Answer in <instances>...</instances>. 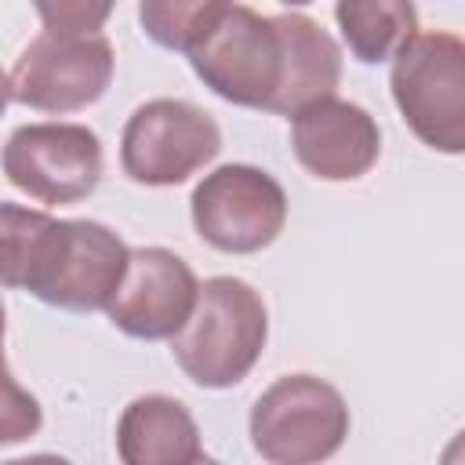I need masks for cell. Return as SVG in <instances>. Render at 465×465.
<instances>
[{
  "label": "cell",
  "instance_id": "obj_17",
  "mask_svg": "<svg viewBox=\"0 0 465 465\" xmlns=\"http://www.w3.org/2000/svg\"><path fill=\"white\" fill-rule=\"evenodd\" d=\"M440 461H443V465H465V429H461V432L443 447Z\"/></svg>",
  "mask_w": 465,
  "mask_h": 465
},
{
  "label": "cell",
  "instance_id": "obj_16",
  "mask_svg": "<svg viewBox=\"0 0 465 465\" xmlns=\"http://www.w3.org/2000/svg\"><path fill=\"white\" fill-rule=\"evenodd\" d=\"M116 0H33L36 18L51 33H98Z\"/></svg>",
  "mask_w": 465,
  "mask_h": 465
},
{
  "label": "cell",
  "instance_id": "obj_9",
  "mask_svg": "<svg viewBox=\"0 0 465 465\" xmlns=\"http://www.w3.org/2000/svg\"><path fill=\"white\" fill-rule=\"evenodd\" d=\"M4 174L36 203H76L102 182V142L84 124H25L4 145Z\"/></svg>",
  "mask_w": 465,
  "mask_h": 465
},
{
  "label": "cell",
  "instance_id": "obj_14",
  "mask_svg": "<svg viewBox=\"0 0 465 465\" xmlns=\"http://www.w3.org/2000/svg\"><path fill=\"white\" fill-rule=\"evenodd\" d=\"M334 18L349 54L363 65L392 62L418 36L414 0H338Z\"/></svg>",
  "mask_w": 465,
  "mask_h": 465
},
{
  "label": "cell",
  "instance_id": "obj_3",
  "mask_svg": "<svg viewBox=\"0 0 465 465\" xmlns=\"http://www.w3.org/2000/svg\"><path fill=\"white\" fill-rule=\"evenodd\" d=\"M392 102L418 142L436 153H465V40L443 29L418 33L389 73Z\"/></svg>",
  "mask_w": 465,
  "mask_h": 465
},
{
  "label": "cell",
  "instance_id": "obj_10",
  "mask_svg": "<svg viewBox=\"0 0 465 465\" xmlns=\"http://www.w3.org/2000/svg\"><path fill=\"white\" fill-rule=\"evenodd\" d=\"M200 294V280L185 258L167 247H134L124 283L105 305L116 331L142 341H163L182 331Z\"/></svg>",
  "mask_w": 465,
  "mask_h": 465
},
{
  "label": "cell",
  "instance_id": "obj_15",
  "mask_svg": "<svg viewBox=\"0 0 465 465\" xmlns=\"http://www.w3.org/2000/svg\"><path fill=\"white\" fill-rule=\"evenodd\" d=\"M229 0H138L142 33L163 51H193Z\"/></svg>",
  "mask_w": 465,
  "mask_h": 465
},
{
  "label": "cell",
  "instance_id": "obj_11",
  "mask_svg": "<svg viewBox=\"0 0 465 465\" xmlns=\"http://www.w3.org/2000/svg\"><path fill=\"white\" fill-rule=\"evenodd\" d=\"M291 149L312 178L356 182L378 163L381 131L367 109L327 94L291 116Z\"/></svg>",
  "mask_w": 465,
  "mask_h": 465
},
{
  "label": "cell",
  "instance_id": "obj_6",
  "mask_svg": "<svg viewBox=\"0 0 465 465\" xmlns=\"http://www.w3.org/2000/svg\"><path fill=\"white\" fill-rule=\"evenodd\" d=\"M116 54L102 33H51L29 40L7 73V102L40 113H76L98 102L113 80Z\"/></svg>",
  "mask_w": 465,
  "mask_h": 465
},
{
  "label": "cell",
  "instance_id": "obj_5",
  "mask_svg": "<svg viewBox=\"0 0 465 465\" xmlns=\"http://www.w3.org/2000/svg\"><path fill=\"white\" fill-rule=\"evenodd\" d=\"M251 447L272 465H312L341 450L349 436L345 396L316 374L276 378L251 407Z\"/></svg>",
  "mask_w": 465,
  "mask_h": 465
},
{
  "label": "cell",
  "instance_id": "obj_4",
  "mask_svg": "<svg viewBox=\"0 0 465 465\" xmlns=\"http://www.w3.org/2000/svg\"><path fill=\"white\" fill-rule=\"evenodd\" d=\"M193 73L218 98L272 113L283 84V29L276 15H258L243 4H225L211 29L189 51Z\"/></svg>",
  "mask_w": 465,
  "mask_h": 465
},
{
  "label": "cell",
  "instance_id": "obj_18",
  "mask_svg": "<svg viewBox=\"0 0 465 465\" xmlns=\"http://www.w3.org/2000/svg\"><path fill=\"white\" fill-rule=\"evenodd\" d=\"M283 4H291V7H302V4H312V0H283Z\"/></svg>",
  "mask_w": 465,
  "mask_h": 465
},
{
  "label": "cell",
  "instance_id": "obj_13",
  "mask_svg": "<svg viewBox=\"0 0 465 465\" xmlns=\"http://www.w3.org/2000/svg\"><path fill=\"white\" fill-rule=\"evenodd\" d=\"M283 29V84L272 113L294 116L309 102L334 94L341 80V47L309 15H276Z\"/></svg>",
  "mask_w": 465,
  "mask_h": 465
},
{
  "label": "cell",
  "instance_id": "obj_7",
  "mask_svg": "<svg viewBox=\"0 0 465 465\" xmlns=\"http://www.w3.org/2000/svg\"><path fill=\"white\" fill-rule=\"evenodd\" d=\"M222 153V131L211 113L185 98H153L138 105L120 134V167L138 185H182Z\"/></svg>",
  "mask_w": 465,
  "mask_h": 465
},
{
  "label": "cell",
  "instance_id": "obj_1",
  "mask_svg": "<svg viewBox=\"0 0 465 465\" xmlns=\"http://www.w3.org/2000/svg\"><path fill=\"white\" fill-rule=\"evenodd\" d=\"M4 283L65 312H98L124 283L131 247L102 222L0 207Z\"/></svg>",
  "mask_w": 465,
  "mask_h": 465
},
{
  "label": "cell",
  "instance_id": "obj_8",
  "mask_svg": "<svg viewBox=\"0 0 465 465\" xmlns=\"http://www.w3.org/2000/svg\"><path fill=\"white\" fill-rule=\"evenodd\" d=\"M193 229L203 243L225 254H254L287 225L283 185L251 163H222L193 189Z\"/></svg>",
  "mask_w": 465,
  "mask_h": 465
},
{
  "label": "cell",
  "instance_id": "obj_2",
  "mask_svg": "<svg viewBox=\"0 0 465 465\" xmlns=\"http://www.w3.org/2000/svg\"><path fill=\"white\" fill-rule=\"evenodd\" d=\"M269 341V312L262 294L240 276H211L200 283L196 305L171 338V356L200 389H232L251 374Z\"/></svg>",
  "mask_w": 465,
  "mask_h": 465
},
{
  "label": "cell",
  "instance_id": "obj_12",
  "mask_svg": "<svg viewBox=\"0 0 465 465\" xmlns=\"http://www.w3.org/2000/svg\"><path fill=\"white\" fill-rule=\"evenodd\" d=\"M116 454L124 465H196L203 440L189 407L174 396H138L116 421Z\"/></svg>",
  "mask_w": 465,
  "mask_h": 465
}]
</instances>
